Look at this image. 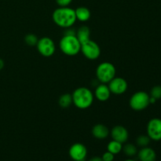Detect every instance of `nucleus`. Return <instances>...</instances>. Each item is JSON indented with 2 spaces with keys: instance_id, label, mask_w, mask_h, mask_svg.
<instances>
[{
  "instance_id": "nucleus-1",
  "label": "nucleus",
  "mask_w": 161,
  "mask_h": 161,
  "mask_svg": "<svg viewBox=\"0 0 161 161\" xmlns=\"http://www.w3.org/2000/svg\"><path fill=\"white\" fill-rule=\"evenodd\" d=\"M52 19L58 26L64 29L73 26L77 20L75 9L69 6L59 7L55 9L52 14Z\"/></svg>"
},
{
  "instance_id": "nucleus-25",
  "label": "nucleus",
  "mask_w": 161,
  "mask_h": 161,
  "mask_svg": "<svg viewBox=\"0 0 161 161\" xmlns=\"http://www.w3.org/2000/svg\"><path fill=\"white\" fill-rule=\"evenodd\" d=\"M88 161H103L102 160V157H94L90 159Z\"/></svg>"
},
{
  "instance_id": "nucleus-26",
  "label": "nucleus",
  "mask_w": 161,
  "mask_h": 161,
  "mask_svg": "<svg viewBox=\"0 0 161 161\" xmlns=\"http://www.w3.org/2000/svg\"><path fill=\"white\" fill-rule=\"evenodd\" d=\"M4 65H5L4 61H3V59H1V58H0V70H2V69L4 68Z\"/></svg>"
},
{
  "instance_id": "nucleus-18",
  "label": "nucleus",
  "mask_w": 161,
  "mask_h": 161,
  "mask_svg": "<svg viewBox=\"0 0 161 161\" xmlns=\"http://www.w3.org/2000/svg\"><path fill=\"white\" fill-rule=\"evenodd\" d=\"M72 94H64L59 97L58 100V104L60 106L63 108H67L72 105Z\"/></svg>"
},
{
  "instance_id": "nucleus-27",
  "label": "nucleus",
  "mask_w": 161,
  "mask_h": 161,
  "mask_svg": "<svg viewBox=\"0 0 161 161\" xmlns=\"http://www.w3.org/2000/svg\"><path fill=\"white\" fill-rule=\"evenodd\" d=\"M124 161H136V160H132V159H127V160H125Z\"/></svg>"
},
{
  "instance_id": "nucleus-23",
  "label": "nucleus",
  "mask_w": 161,
  "mask_h": 161,
  "mask_svg": "<svg viewBox=\"0 0 161 161\" xmlns=\"http://www.w3.org/2000/svg\"><path fill=\"white\" fill-rule=\"evenodd\" d=\"M115 158V155H113V153H111L110 152L107 151V152L104 153L103 155H102V159L103 161H113Z\"/></svg>"
},
{
  "instance_id": "nucleus-5",
  "label": "nucleus",
  "mask_w": 161,
  "mask_h": 161,
  "mask_svg": "<svg viewBox=\"0 0 161 161\" xmlns=\"http://www.w3.org/2000/svg\"><path fill=\"white\" fill-rule=\"evenodd\" d=\"M149 97L150 96L146 91H138L130 97L129 105L135 111H142L150 105Z\"/></svg>"
},
{
  "instance_id": "nucleus-19",
  "label": "nucleus",
  "mask_w": 161,
  "mask_h": 161,
  "mask_svg": "<svg viewBox=\"0 0 161 161\" xmlns=\"http://www.w3.org/2000/svg\"><path fill=\"white\" fill-rule=\"evenodd\" d=\"M122 151L127 157H133L137 155L138 153V149L135 145L131 144V143H127V144L123 146Z\"/></svg>"
},
{
  "instance_id": "nucleus-12",
  "label": "nucleus",
  "mask_w": 161,
  "mask_h": 161,
  "mask_svg": "<svg viewBox=\"0 0 161 161\" xmlns=\"http://www.w3.org/2000/svg\"><path fill=\"white\" fill-rule=\"evenodd\" d=\"M111 94L108 85H106V83H101L96 86L94 96L99 102H104L109 99Z\"/></svg>"
},
{
  "instance_id": "nucleus-6",
  "label": "nucleus",
  "mask_w": 161,
  "mask_h": 161,
  "mask_svg": "<svg viewBox=\"0 0 161 161\" xmlns=\"http://www.w3.org/2000/svg\"><path fill=\"white\" fill-rule=\"evenodd\" d=\"M36 47L42 56L46 58H50L54 54L56 51V46L54 42L50 37H42L39 39Z\"/></svg>"
},
{
  "instance_id": "nucleus-10",
  "label": "nucleus",
  "mask_w": 161,
  "mask_h": 161,
  "mask_svg": "<svg viewBox=\"0 0 161 161\" xmlns=\"http://www.w3.org/2000/svg\"><path fill=\"white\" fill-rule=\"evenodd\" d=\"M108 87L112 94L115 95H121L127 91L128 88V83L125 79L122 77L115 76L111 81L108 83Z\"/></svg>"
},
{
  "instance_id": "nucleus-2",
  "label": "nucleus",
  "mask_w": 161,
  "mask_h": 161,
  "mask_svg": "<svg viewBox=\"0 0 161 161\" xmlns=\"http://www.w3.org/2000/svg\"><path fill=\"white\" fill-rule=\"evenodd\" d=\"M72 97L74 105L80 109H86L90 108L94 99L92 91L85 86L76 88L72 93Z\"/></svg>"
},
{
  "instance_id": "nucleus-15",
  "label": "nucleus",
  "mask_w": 161,
  "mask_h": 161,
  "mask_svg": "<svg viewBox=\"0 0 161 161\" xmlns=\"http://www.w3.org/2000/svg\"><path fill=\"white\" fill-rule=\"evenodd\" d=\"M75 36L81 44L87 42L91 39V30L86 25L81 26L76 31Z\"/></svg>"
},
{
  "instance_id": "nucleus-4",
  "label": "nucleus",
  "mask_w": 161,
  "mask_h": 161,
  "mask_svg": "<svg viewBox=\"0 0 161 161\" xmlns=\"http://www.w3.org/2000/svg\"><path fill=\"white\" fill-rule=\"evenodd\" d=\"M116 68L112 63L105 61L96 69V77L101 83H108L116 76Z\"/></svg>"
},
{
  "instance_id": "nucleus-22",
  "label": "nucleus",
  "mask_w": 161,
  "mask_h": 161,
  "mask_svg": "<svg viewBox=\"0 0 161 161\" xmlns=\"http://www.w3.org/2000/svg\"><path fill=\"white\" fill-rule=\"evenodd\" d=\"M150 97H153L156 100H159L161 98V86L157 85L154 86L150 91Z\"/></svg>"
},
{
  "instance_id": "nucleus-20",
  "label": "nucleus",
  "mask_w": 161,
  "mask_h": 161,
  "mask_svg": "<svg viewBox=\"0 0 161 161\" xmlns=\"http://www.w3.org/2000/svg\"><path fill=\"white\" fill-rule=\"evenodd\" d=\"M151 139L149 138V137L147 135H139L138 138H136V144L137 146H139V147L143 148L146 147L149 145L150 143Z\"/></svg>"
},
{
  "instance_id": "nucleus-9",
  "label": "nucleus",
  "mask_w": 161,
  "mask_h": 161,
  "mask_svg": "<svg viewBox=\"0 0 161 161\" xmlns=\"http://www.w3.org/2000/svg\"><path fill=\"white\" fill-rule=\"evenodd\" d=\"M69 154L73 161H86L87 157V149L83 144L74 143L69 148Z\"/></svg>"
},
{
  "instance_id": "nucleus-13",
  "label": "nucleus",
  "mask_w": 161,
  "mask_h": 161,
  "mask_svg": "<svg viewBox=\"0 0 161 161\" xmlns=\"http://www.w3.org/2000/svg\"><path fill=\"white\" fill-rule=\"evenodd\" d=\"M138 158L140 161H156L157 153L152 148L146 146L143 147L138 151Z\"/></svg>"
},
{
  "instance_id": "nucleus-24",
  "label": "nucleus",
  "mask_w": 161,
  "mask_h": 161,
  "mask_svg": "<svg viewBox=\"0 0 161 161\" xmlns=\"http://www.w3.org/2000/svg\"><path fill=\"white\" fill-rule=\"evenodd\" d=\"M72 0H56V3L60 7H65L71 4Z\"/></svg>"
},
{
  "instance_id": "nucleus-7",
  "label": "nucleus",
  "mask_w": 161,
  "mask_h": 161,
  "mask_svg": "<svg viewBox=\"0 0 161 161\" xmlns=\"http://www.w3.org/2000/svg\"><path fill=\"white\" fill-rule=\"evenodd\" d=\"M82 53L86 58L89 60H96L100 57L101 48L98 44L94 41L90 39L87 42L81 44Z\"/></svg>"
},
{
  "instance_id": "nucleus-11",
  "label": "nucleus",
  "mask_w": 161,
  "mask_h": 161,
  "mask_svg": "<svg viewBox=\"0 0 161 161\" xmlns=\"http://www.w3.org/2000/svg\"><path fill=\"white\" fill-rule=\"evenodd\" d=\"M110 135H111L113 140L122 143V144L127 142L129 138L128 130H127L126 127L121 125L115 126L112 129L111 132H110Z\"/></svg>"
},
{
  "instance_id": "nucleus-3",
  "label": "nucleus",
  "mask_w": 161,
  "mask_h": 161,
  "mask_svg": "<svg viewBox=\"0 0 161 161\" xmlns=\"http://www.w3.org/2000/svg\"><path fill=\"white\" fill-rule=\"evenodd\" d=\"M60 50L68 56H75L81 50V43L75 36L64 35L59 42Z\"/></svg>"
},
{
  "instance_id": "nucleus-14",
  "label": "nucleus",
  "mask_w": 161,
  "mask_h": 161,
  "mask_svg": "<svg viewBox=\"0 0 161 161\" xmlns=\"http://www.w3.org/2000/svg\"><path fill=\"white\" fill-rule=\"evenodd\" d=\"M92 135L95 138L99 140L105 139L109 135L110 131L108 127L102 124H97L93 127L91 130Z\"/></svg>"
},
{
  "instance_id": "nucleus-8",
  "label": "nucleus",
  "mask_w": 161,
  "mask_h": 161,
  "mask_svg": "<svg viewBox=\"0 0 161 161\" xmlns=\"http://www.w3.org/2000/svg\"><path fill=\"white\" fill-rule=\"evenodd\" d=\"M147 135L151 140L158 142L161 140V119L153 118L148 122L146 127Z\"/></svg>"
},
{
  "instance_id": "nucleus-21",
  "label": "nucleus",
  "mask_w": 161,
  "mask_h": 161,
  "mask_svg": "<svg viewBox=\"0 0 161 161\" xmlns=\"http://www.w3.org/2000/svg\"><path fill=\"white\" fill-rule=\"evenodd\" d=\"M39 39L37 36L32 33H29V34L26 35L25 37V42L27 45L30 46V47H35L37 44Z\"/></svg>"
},
{
  "instance_id": "nucleus-17",
  "label": "nucleus",
  "mask_w": 161,
  "mask_h": 161,
  "mask_svg": "<svg viewBox=\"0 0 161 161\" xmlns=\"http://www.w3.org/2000/svg\"><path fill=\"white\" fill-rule=\"evenodd\" d=\"M122 143L119 142L117 141H115V140H112L111 142H109L108 146H107V151L113 153V155H116V154H119V153L122 152Z\"/></svg>"
},
{
  "instance_id": "nucleus-16",
  "label": "nucleus",
  "mask_w": 161,
  "mask_h": 161,
  "mask_svg": "<svg viewBox=\"0 0 161 161\" xmlns=\"http://www.w3.org/2000/svg\"><path fill=\"white\" fill-rule=\"evenodd\" d=\"M75 17H76V20H80L81 22H86L89 20L91 18V11L88 8L85 7V6H80L77 9H75Z\"/></svg>"
}]
</instances>
